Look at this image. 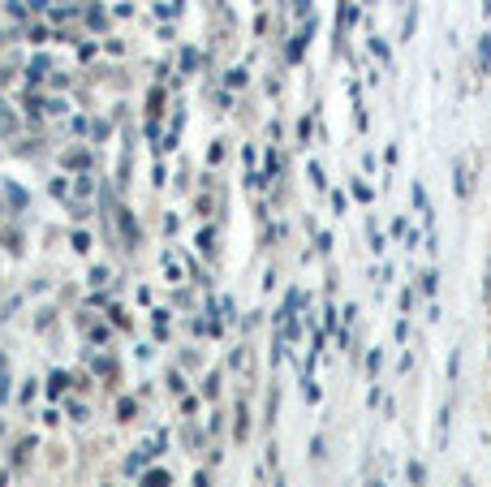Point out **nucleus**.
Instances as JSON below:
<instances>
[{
    "instance_id": "nucleus-1",
    "label": "nucleus",
    "mask_w": 491,
    "mask_h": 487,
    "mask_svg": "<svg viewBox=\"0 0 491 487\" xmlns=\"http://www.w3.org/2000/svg\"><path fill=\"white\" fill-rule=\"evenodd\" d=\"M168 483H173L168 470H146L142 475V487H168Z\"/></svg>"
}]
</instances>
